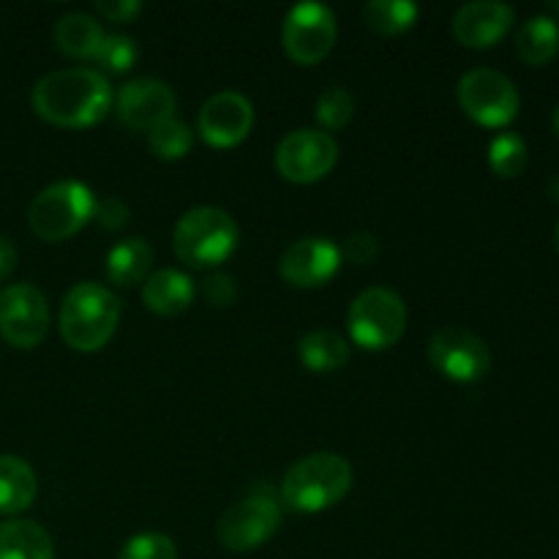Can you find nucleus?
<instances>
[{
	"instance_id": "20",
	"label": "nucleus",
	"mask_w": 559,
	"mask_h": 559,
	"mask_svg": "<svg viewBox=\"0 0 559 559\" xmlns=\"http://www.w3.org/2000/svg\"><path fill=\"white\" fill-rule=\"evenodd\" d=\"M153 265V249L142 238H126L115 243L107 254V278L118 287H134L145 282Z\"/></svg>"
},
{
	"instance_id": "31",
	"label": "nucleus",
	"mask_w": 559,
	"mask_h": 559,
	"mask_svg": "<svg viewBox=\"0 0 559 559\" xmlns=\"http://www.w3.org/2000/svg\"><path fill=\"white\" fill-rule=\"evenodd\" d=\"M342 254L347 257L349 262H355V265H369V262H374L377 254H380V243H377V238L371 233H355L347 238Z\"/></svg>"
},
{
	"instance_id": "19",
	"label": "nucleus",
	"mask_w": 559,
	"mask_h": 559,
	"mask_svg": "<svg viewBox=\"0 0 559 559\" xmlns=\"http://www.w3.org/2000/svg\"><path fill=\"white\" fill-rule=\"evenodd\" d=\"M0 559H55V544L38 522L14 519L0 524Z\"/></svg>"
},
{
	"instance_id": "4",
	"label": "nucleus",
	"mask_w": 559,
	"mask_h": 559,
	"mask_svg": "<svg viewBox=\"0 0 559 559\" xmlns=\"http://www.w3.org/2000/svg\"><path fill=\"white\" fill-rule=\"evenodd\" d=\"M238 224L227 211L200 205L178 218L173 233L175 254L191 267H213L238 249Z\"/></svg>"
},
{
	"instance_id": "2",
	"label": "nucleus",
	"mask_w": 559,
	"mask_h": 559,
	"mask_svg": "<svg viewBox=\"0 0 559 559\" xmlns=\"http://www.w3.org/2000/svg\"><path fill=\"white\" fill-rule=\"evenodd\" d=\"M120 322V300L109 287L82 282L60 306V336L76 353H96L112 338Z\"/></svg>"
},
{
	"instance_id": "30",
	"label": "nucleus",
	"mask_w": 559,
	"mask_h": 559,
	"mask_svg": "<svg viewBox=\"0 0 559 559\" xmlns=\"http://www.w3.org/2000/svg\"><path fill=\"white\" fill-rule=\"evenodd\" d=\"M93 218L98 222V227L115 233V229H120L129 222V205H126L123 200H118V197H104V200L96 202V207H93Z\"/></svg>"
},
{
	"instance_id": "36",
	"label": "nucleus",
	"mask_w": 559,
	"mask_h": 559,
	"mask_svg": "<svg viewBox=\"0 0 559 559\" xmlns=\"http://www.w3.org/2000/svg\"><path fill=\"white\" fill-rule=\"evenodd\" d=\"M551 123H555V134L559 136V104H557V109H555V118H551Z\"/></svg>"
},
{
	"instance_id": "35",
	"label": "nucleus",
	"mask_w": 559,
	"mask_h": 559,
	"mask_svg": "<svg viewBox=\"0 0 559 559\" xmlns=\"http://www.w3.org/2000/svg\"><path fill=\"white\" fill-rule=\"evenodd\" d=\"M549 197H551V200H555V202H559V173L555 175V178L549 180Z\"/></svg>"
},
{
	"instance_id": "37",
	"label": "nucleus",
	"mask_w": 559,
	"mask_h": 559,
	"mask_svg": "<svg viewBox=\"0 0 559 559\" xmlns=\"http://www.w3.org/2000/svg\"><path fill=\"white\" fill-rule=\"evenodd\" d=\"M555 249H557V254H559V218H557V227H555Z\"/></svg>"
},
{
	"instance_id": "18",
	"label": "nucleus",
	"mask_w": 559,
	"mask_h": 559,
	"mask_svg": "<svg viewBox=\"0 0 559 559\" xmlns=\"http://www.w3.org/2000/svg\"><path fill=\"white\" fill-rule=\"evenodd\" d=\"M38 495V480L31 464L20 456H0V513L14 516L27 511Z\"/></svg>"
},
{
	"instance_id": "1",
	"label": "nucleus",
	"mask_w": 559,
	"mask_h": 559,
	"mask_svg": "<svg viewBox=\"0 0 559 559\" xmlns=\"http://www.w3.org/2000/svg\"><path fill=\"white\" fill-rule=\"evenodd\" d=\"M31 104L47 123L60 129H87L109 112L112 87L96 69H60L36 82Z\"/></svg>"
},
{
	"instance_id": "33",
	"label": "nucleus",
	"mask_w": 559,
	"mask_h": 559,
	"mask_svg": "<svg viewBox=\"0 0 559 559\" xmlns=\"http://www.w3.org/2000/svg\"><path fill=\"white\" fill-rule=\"evenodd\" d=\"M96 11L109 22H131L142 11L140 0H98Z\"/></svg>"
},
{
	"instance_id": "5",
	"label": "nucleus",
	"mask_w": 559,
	"mask_h": 559,
	"mask_svg": "<svg viewBox=\"0 0 559 559\" xmlns=\"http://www.w3.org/2000/svg\"><path fill=\"white\" fill-rule=\"evenodd\" d=\"M96 197L80 180H58L33 197L27 224L47 243H60L80 233L93 218Z\"/></svg>"
},
{
	"instance_id": "28",
	"label": "nucleus",
	"mask_w": 559,
	"mask_h": 559,
	"mask_svg": "<svg viewBox=\"0 0 559 559\" xmlns=\"http://www.w3.org/2000/svg\"><path fill=\"white\" fill-rule=\"evenodd\" d=\"M118 559H178L175 540L162 533H142L126 540Z\"/></svg>"
},
{
	"instance_id": "25",
	"label": "nucleus",
	"mask_w": 559,
	"mask_h": 559,
	"mask_svg": "<svg viewBox=\"0 0 559 559\" xmlns=\"http://www.w3.org/2000/svg\"><path fill=\"white\" fill-rule=\"evenodd\" d=\"M147 145H151L153 156L164 158V162H175V158H183L189 153L191 129L173 115L164 123H158L156 129L147 131Z\"/></svg>"
},
{
	"instance_id": "23",
	"label": "nucleus",
	"mask_w": 559,
	"mask_h": 559,
	"mask_svg": "<svg viewBox=\"0 0 559 559\" xmlns=\"http://www.w3.org/2000/svg\"><path fill=\"white\" fill-rule=\"evenodd\" d=\"M559 52V25L551 16H530L516 33V55L527 66H546Z\"/></svg>"
},
{
	"instance_id": "22",
	"label": "nucleus",
	"mask_w": 559,
	"mask_h": 559,
	"mask_svg": "<svg viewBox=\"0 0 559 559\" xmlns=\"http://www.w3.org/2000/svg\"><path fill=\"white\" fill-rule=\"evenodd\" d=\"M55 44L69 58H96L104 44V31L91 14H66L55 25Z\"/></svg>"
},
{
	"instance_id": "15",
	"label": "nucleus",
	"mask_w": 559,
	"mask_h": 559,
	"mask_svg": "<svg viewBox=\"0 0 559 559\" xmlns=\"http://www.w3.org/2000/svg\"><path fill=\"white\" fill-rule=\"evenodd\" d=\"M118 118L134 131H151L175 112V93L162 80H129L115 98Z\"/></svg>"
},
{
	"instance_id": "6",
	"label": "nucleus",
	"mask_w": 559,
	"mask_h": 559,
	"mask_svg": "<svg viewBox=\"0 0 559 559\" xmlns=\"http://www.w3.org/2000/svg\"><path fill=\"white\" fill-rule=\"evenodd\" d=\"M407 306L402 295L388 287H369L347 311V331L358 347L388 349L404 336Z\"/></svg>"
},
{
	"instance_id": "12",
	"label": "nucleus",
	"mask_w": 559,
	"mask_h": 559,
	"mask_svg": "<svg viewBox=\"0 0 559 559\" xmlns=\"http://www.w3.org/2000/svg\"><path fill=\"white\" fill-rule=\"evenodd\" d=\"M429 360L453 382H478L491 369V353L467 328H440L429 342Z\"/></svg>"
},
{
	"instance_id": "3",
	"label": "nucleus",
	"mask_w": 559,
	"mask_h": 559,
	"mask_svg": "<svg viewBox=\"0 0 559 559\" xmlns=\"http://www.w3.org/2000/svg\"><path fill=\"white\" fill-rule=\"evenodd\" d=\"M353 489V467L342 453H309L287 469L282 497L293 511L320 513L333 508Z\"/></svg>"
},
{
	"instance_id": "7",
	"label": "nucleus",
	"mask_w": 559,
	"mask_h": 559,
	"mask_svg": "<svg viewBox=\"0 0 559 559\" xmlns=\"http://www.w3.org/2000/svg\"><path fill=\"white\" fill-rule=\"evenodd\" d=\"M459 104L464 112L480 126L489 129H502L513 123L522 107L516 85L508 80L502 71L495 69H473L459 80L456 87Z\"/></svg>"
},
{
	"instance_id": "32",
	"label": "nucleus",
	"mask_w": 559,
	"mask_h": 559,
	"mask_svg": "<svg viewBox=\"0 0 559 559\" xmlns=\"http://www.w3.org/2000/svg\"><path fill=\"white\" fill-rule=\"evenodd\" d=\"M202 289H205L207 304L218 306V309H224V306H229L235 298H238L235 278L227 276V273H213V276H207L205 284H202Z\"/></svg>"
},
{
	"instance_id": "8",
	"label": "nucleus",
	"mask_w": 559,
	"mask_h": 559,
	"mask_svg": "<svg viewBox=\"0 0 559 559\" xmlns=\"http://www.w3.org/2000/svg\"><path fill=\"white\" fill-rule=\"evenodd\" d=\"M278 524H282V511L276 500L267 495H249L218 516L216 538L227 551L243 555L267 544L276 535Z\"/></svg>"
},
{
	"instance_id": "34",
	"label": "nucleus",
	"mask_w": 559,
	"mask_h": 559,
	"mask_svg": "<svg viewBox=\"0 0 559 559\" xmlns=\"http://www.w3.org/2000/svg\"><path fill=\"white\" fill-rule=\"evenodd\" d=\"M16 260H20V254H16V246L11 243L5 235H0V282H5V278L14 273Z\"/></svg>"
},
{
	"instance_id": "11",
	"label": "nucleus",
	"mask_w": 559,
	"mask_h": 559,
	"mask_svg": "<svg viewBox=\"0 0 559 559\" xmlns=\"http://www.w3.org/2000/svg\"><path fill=\"white\" fill-rule=\"evenodd\" d=\"M336 16L325 3H298L289 9L282 25V41L289 58L300 66H314L336 44Z\"/></svg>"
},
{
	"instance_id": "10",
	"label": "nucleus",
	"mask_w": 559,
	"mask_h": 559,
	"mask_svg": "<svg viewBox=\"0 0 559 559\" xmlns=\"http://www.w3.org/2000/svg\"><path fill=\"white\" fill-rule=\"evenodd\" d=\"M338 162V145L328 131L295 129L276 145V169L289 183L322 180Z\"/></svg>"
},
{
	"instance_id": "21",
	"label": "nucleus",
	"mask_w": 559,
	"mask_h": 559,
	"mask_svg": "<svg viewBox=\"0 0 559 559\" xmlns=\"http://www.w3.org/2000/svg\"><path fill=\"white\" fill-rule=\"evenodd\" d=\"M298 358L306 369L317 371V374H328V371H336L347 364L349 344L338 333L314 328V331L304 333V338L298 342Z\"/></svg>"
},
{
	"instance_id": "13",
	"label": "nucleus",
	"mask_w": 559,
	"mask_h": 559,
	"mask_svg": "<svg viewBox=\"0 0 559 559\" xmlns=\"http://www.w3.org/2000/svg\"><path fill=\"white\" fill-rule=\"evenodd\" d=\"M338 265H342V249L331 238H300L284 249L278 273L293 287L311 289L331 282Z\"/></svg>"
},
{
	"instance_id": "14",
	"label": "nucleus",
	"mask_w": 559,
	"mask_h": 559,
	"mask_svg": "<svg viewBox=\"0 0 559 559\" xmlns=\"http://www.w3.org/2000/svg\"><path fill=\"white\" fill-rule=\"evenodd\" d=\"M254 107L238 91H222L200 109V134L213 147H235L251 134Z\"/></svg>"
},
{
	"instance_id": "24",
	"label": "nucleus",
	"mask_w": 559,
	"mask_h": 559,
	"mask_svg": "<svg viewBox=\"0 0 559 559\" xmlns=\"http://www.w3.org/2000/svg\"><path fill=\"white\" fill-rule=\"evenodd\" d=\"M420 9L409 0H371L364 5V20L382 36H399L418 22Z\"/></svg>"
},
{
	"instance_id": "27",
	"label": "nucleus",
	"mask_w": 559,
	"mask_h": 559,
	"mask_svg": "<svg viewBox=\"0 0 559 559\" xmlns=\"http://www.w3.org/2000/svg\"><path fill=\"white\" fill-rule=\"evenodd\" d=\"M353 112H355V102L353 96H349L347 87H328V91L320 93V98H317V120H320V126L325 131H338L344 129V126L353 120Z\"/></svg>"
},
{
	"instance_id": "26",
	"label": "nucleus",
	"mask_w": 559,
	"mask_h": 559,
	"mask_svg": "<svg viewBox=\"0 0 559 559\" xmlns=\"http://www.w3.org/2000/svg\"><path fill=\"white\" fill-rule=\"evenodd\" d=\"M489 164L500 178H516L527 167V142L513 131L497 134L489 145Z\"/></svg>"
},
{
	"instance_id": "29",
	"label": "nucleus",
	"mask_w": 559,
	"mask_h": 559,
	"mask_svg": "<svg viewBox=\"0 0 559 559\" xmlns=\"http://www.w3.org/2000/svg\"><path fill=\"white\" fill-rule=\"evenodd\" d=\"M96 60L104 71L123 74L136 63V41L129 36H104Z\"/></svg>"
},
{
	"instance_id": "9",
	"label": "nucleus",
	"mask_w": 559,
	"mask_h": 559,
	"mask_svg": "<svg viewBox=\"0 0 559 559\" xmlns=\"http://www.w3.org/2000/svg\"><path fill=\"white\" fill-rule=\"evenodd\" d=\"M49 331V306L36 284H9L0 289V336L16 349H33Z\"/></svg>"
},
{
	"instance_id": "17",
	"label": "nucleus",
	"mask_w": 559,
	"mask_h": 559,
	"mask_svg": "<svg viewBox=\"0 0 559 559\" xmlns=\"http://www.w3.org/2000/svg\"><path fill=\"white\" fill-rule=\"evenodd\" d=\"M142 300L153 314H183L194 300V282L175 267H162L142 282Z\"/></svg>"
},
{
	"instance_id": "38",
	"label": "nucleus",
	"mask_w": 559,
	"mask_h": 559,
	"mask_svg": "<svg viewBox=\"0 0 559 559\" xmlns=\"http://www.w3.org/2000/svg\"><path fill=\"white\" fill-rule=\"evenodd\" d=\"M557 11H559V5H557Z\"/></svg>"
},
{
	"instance_id": "16",
	"label": "nucleus",
	"mask_w": 559,
	"mask_h": 559,
	"mask_svg": "<svg viewBox=\"0 0 559 559\" xmlns=\"http://www.w3.org/2000/svg\"><path fill=\"white\" fill-rule=\"evenodd\" d=\"M516 11L500 0H475L462 5L453 16V36L469 49H489L508 36Z\"/></svg>"
}]
</instances>
